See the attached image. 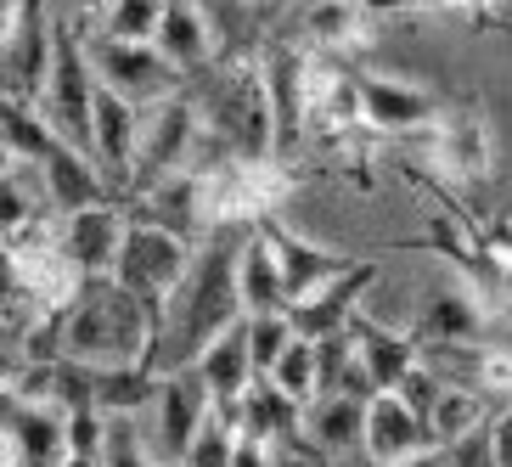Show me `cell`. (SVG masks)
Here are the masks:
<instances>
[{
	"instance_id": "1",
	"label": "cell",
	"mask_w": 512,
	"mask_h": 467,
	"mask_svg": "<svg viewBox=\"0 0 512 467\" xmlns=\"http://www.w3.org/2000/svg\"><path fill=\"white\" fill-rule=\"evenodd\" d=\"M248 237V231H242ZM242 237L237 242H214V248H197L186 282L169 293L164 316H158V344H152V377H175L192 372L203 355H209L231 327L248 321L242 310V287H237V259H242Z\"/></svg>"
},
{
	"instance_id": "2",
	"label": "cell",
	"mask_w": 512,
	"mask_h": 467,
	"mask_svg": "<svg viewBox=\"0 0 512 467\" xmlns=\"http://www.w3.org/2000/svg\"><path fill=\"white\" fill-rule=\"evenodd\" d=\"M51 338H57L51 361L85 366V372H147L158 316L113 276H91L79 282L74 304L51 316Z\"/></svg>"
},
{
	"instance_id": "3",
	"label": "cell",
	"mask_w": 512,
	"mask_h": 467,
	"mask_svg": "<svg viewBox=\"0 0 512 467\" xmlns=\"http://www.w3.org/2000/svg\"><path fill=\"white\" fill-rule=\"evenodd\" d=\"M197 124L214 147L226 152V164H265L276 158V107L265 91V74L254 62H231L209 79V91L197 102Z\"/></svg>"
},
{
	"instance_id": "4",
	"label": "cell",
	"mask_w": 512,
	"mask_h": 467,
	"mask_svg": "<svg viewBox=\"0 0 512 467\" xmlns=\"http://www.w3.org/2000/svg\"><path fill=\"white\" fill-rule=\"evenodd\" d=\"M96 91L102 79L91 68V46L74 23H57V62H51V85L40 96V113L74 152L96 164Z\"/></svg>"
},
{
	"instance_id": "5",
	"label": "cell",
	"mask_w": 512,
	"mask_h": 467,
	"mask_svg": "<svg viewBox=\"0 0 512 467\" xmlns=\"http://www.w3.org/2000/svg\"><path fill=\"white\" fill-rule=\"evenodd\" d=\"M51 6L40 0H17L6 6V46H0V68H6V102L40 107L51 85V62H57V23Z\"/></svg>"
},
{
	"instance_id": "6",
	"label": "cell",
	"mask_w": 512,
	"mask_h": 467,
	"mask_svg": "<svg viewBox=\"0 0 512 467\" xmlns=\"http://www.w3.org/2000/svg\"><path fill=\"white\" fill-rule=\"evenodd\" d=\"M192 248H186V237H175V231H158V226H130V237H124V254H119V271H113V282L130 287L141 304H147L152 316H164L169 293L186 282V271H192Z\"/></svg>"
},
{
	"instance_id": "7",
	"label": "cell",
	"mask_w": 512,
	"mask_h": 467,
	"mask_svg": "<svg viewBox=\"0 0 512 467\" xmlns=\"http://www.w3.org/2000/svg\"><path fill=\"white\" fill-rule=\"evenodd\" d=\"M152 428H147V445L158 462H186L192 445L203 439V428L214 422V394L203 383V372H175V377H158V394H152Z\"/></svg>"
},
{
	"instance_id": "8",
	"label": "cell",
	"mask_w": 512,
	"mask_h": 467,
	"mask_svg": "<svg viewBox=\"0 0 512 467\" xmlns=\"http://www.w3.org/2000/svg\"><path fill=\"white\" fill-rule=\"evenodd\" d=\"M68 411L40 406L29 394H6V467H74Z\"/></svg>"
},
{
	"instance_id": "9",
	"label": "cell",
	"mask_w": 512,
	"mask_h": 467,
	"mask_svg": "<svg viewBox=\"0 0 512 467\" xmlns=\"http://www.w3.org/2000/svg\"><path fill=\"white\" fill-rule=\"evenodd\" d=\"M203 141V124H197V102H158L141 107V147H136V181L152 186L169 181V175H192L186 158Z\"/></svg>"
},
{
	"instance_id": "10",
	"label": "cell",
	"mask_w": 512,
	"mask_h": 467,
	"mask_svg": "<svg viewBox=\"0 0 512 467\" xmlns=\"http://www.w3.org/2000/svg\"><path fill=\"white\" fill-rule=\"evenodd\" d=\"M361 451L372 467H411V462H428L439 445H434V428L400 394H377L372 406H366V445Z\"/></svg>"
},
{
	"instance_id": "11",
	"label": "cell",
	"mask_w": 512,
	"mask_h": 467,
	"mask_svg": "<svg viewBox=\"0 0 512 467\" xmlns=\"http://www.w3.org/2000/svg\"><path fill=\"white\" fill-rule=\"evenodd\" d=\"M124 237H130L124 214L113 209V203H102V209L62 214V226H57V237H51V242H57L62 259H68V265L91 282V276H113V271H119Z\"/></svg>"
},
{
	"instance_id": "12",
	"label": "cell",
	"mask_w": 512,
	"mask_h": 467,
	"mask_svg": "<svg viewBox=\"0 0 512 467\" xmlns=\"http://www.w3.org/2000/svg\"><path fill=\"white\" fill-rule=\"evenodd\" d=\"M91 46V68L113 96H124L130 107L152 102L175 85V68L158 57V46H119V40H85Z\"/></svg>"
},
{
	"instance_id": "13",
	"label": "cell",
	"mask_w": 512,
	"mask_h": 467,
	"mask_svg": "<svg viewBox=\"0 0 512 467\" xmlns=\"http://www.w3.org/2000/svg\"><path fill=\"white\" fill-rule=\"evenodd\" d=\"M355 91H361V119L372 130H389V136H406V130H422V124H439V96L411 85V79H389L372 74V68H355Z\"/></svg>"
},
{
	"instance_id": "14",
	"label": "cell",
	"mask_w": 512,
	"mask_h": 467,
	"mask_svg": "<svg viewBox=\"0 0 512 467\" xmlns=\"http://www.w3.org/2000/svg\"><path fill=\"white\" fill-rule=\"evenodd\" d=\"M377 282V265L372 259H361L349 276H338L332 287H321L316 299H304L287 310V321H293V332H299L304 344H327V338H344L349 327H355V304H361V293Z\"/></svg>"
},
{
	"instance_id": "15",
	"label": "cell",
	"mask_w": 512,
	"mask_h": 467,
	"mask_svg": "<svg viewBox=\"0 0 512 467\" xmlns=\"http://www.w3.org/2000/svg\"><path fill=\"white\" fill-rule=\"evenodd\" d=\"M265 237H271L276 248V265H282V282H287V304H304V299H316L321 287H332L338 276H349L361 259H349V254H327V248H316V242H304L299 231H287V226H259Z\"/></svg>"
},
{
	"instance_id": "16",
	"label": "cell",
	"mask_w": 512,
	"mask_h": 467,
	"mask_svg": "<svg viewBox=\"0 0 512 467\" xmlns=\"http://www.w3.org/2000/svg\"><path fill=\"white\" fill-rule=\"evenodd\" d=\"M434 158L451 169L456 181H484L490 164H496V147H490V124L473 102L445 107L434 124Z\"/></svg>"
},
{
	"instance_id": "17",
	"label": "cell",
	"mask_w": 512,
	"mask_h": 467,
	"mask_svg": "<svg viewBox=\"0 0 512 467\" xmlns=\"http://www.w3.org/2000/svg\"><path fill=\"white\" fill-rule=\"evenodd\" d=\"M349 338L361 349V372H366V383H372V394H394L411 372H417V338H406V332H389V327H377V321L355 316Z\"/></svg>"
},
{
	"instance_id": "18",
	"label": "cell",
	"mask_w": 512,
	"mask_h": 467,
	"mask_svg": "<svg viewBox=\"0 0 512 467\" xmlns=\"http://www.w3.org/2000/svg\"><path fill=\"white\" fill-rule=\"evenodd\" d=\"M237 287H242V310L248 321H265V316H287V282H282V265H276V248L265 231H248L242 237V259H237Z\"/></svg>"
},
{
	"instance_id": "19",
	"label": "cell",
	"mask_w": 512,
	"mask_h": 467,
	"mask_svg": "<svg viewBox=\"0 0 512 467\" xmlns=\"http://www.w3.org/2000/svg\"><path fill=\"white\" fill-rule=\"evenodd\" d=\"M197 372H203V383H209L214 406L237 417V406L248 400V389L259 383V372H254V344H248V321H242V327H231L226 338H220V344H214L203 361H197Z\"/></svg>"
},
{
	"instance_id": "20",
	"label": "cell",
	"mask_w": 512,
	"mask_h": 467,
	"mask_svg": "<svg viewBox=\"0 0 512 467\" xmlns=\"http://www.w3.org/2000/svg\"><path fill=\"white\" fill-rule=\"evenodd\" d=\"M214 51V29H209V12L203 6H186V0H175V6H164V29H158V57L175 68V74H192V68H203Z\"/></svg>"
},
{
	"instance_id": "21",
	"label": "cell",
	"mask_w": 512,
	"mask_h": 467,
	"mask_svg": "<svg viewBox=\"0 0 512 467\" xmlns=\"http://www.w3.org/2000/svg\"><path fill=\"white\" fill-rule=\"evenodd\" d=\"M299 422H304V406H293L271 377H259L254 389H248V400L237 406V434L248 439V445H271V439L293 434Z\"/></svg>"
},
{
	"instance_id": "22",
	"label": "cell",
	"mask_w": 512,
	"mask_h": 467,
	"mask_svg": "<svg viewBox=\"0 0 512 467\" xmlns=\"http://www.w3.org/2000/svg\"><path fill=\"white\" fill-rule=\"evenodd\" d=\"M366 406L361 394H327L316 411H310V439L321 451H349V445H366Z\"/></svg>"
},
{
	"instance_id": "23",
	"label": "cell",
	"mask_w": 512,
	"mask_h": 467,
	"mask_svg": "<svg viewBox=\"0 0 512 467\" xmlns=\"http://www.w3.org/2000/svg\"><path fill=\"white\" fill-rule=\"evenodd\" d=\"M484 394L479 389H462V383H445L434 400V411H428V428H434V445L439 451H451L456 439H467L473 428H484Z\"/></svg>"
},
{
	"instance_id": "24",
	"label": "cell",
	"mask_w": 512,
	"mask_h": 467,
	"mask_svg": "<svg viewBox=\"0 0 512 467\" xmlns=\"http://www.w3.org/2000/svg\"><path fill=\"white\" fill-rule=\"evenodd\" d=\"M422 332L439 338V344H484L479 338V310L467 304V293H434L422 304Z\"/></svg>"
},
{
	"instance_id": "25",
	"label": "cell",
	"mask_w": 512,
	"mask_h": 467,
	"mask_svg": "<svg viewBox=\"0 0 512 467\" xmlns=\"http://www.w3.org/2000/svg\"><path fill=\"white\" fill-rule=\"evenodd\" d=\"M271 383L287 394V400H293V406L316 411V406H321V349L299 338V344L282 355V366L271 372Z\"/></svg>"
},
{
	"instance_id": "26",
	"label": "cell",
	"mask_w": 512,
	"mask_h": 467,
	"mask_svg": "<svg viewBox=\"0 0 512 467\" xmlns=\"http://www.w3.org/2000/svg\"><path fill=\"white\" fill-rule=\"evenodd\" d=\"M158 29H164L158 0H119L102 12V40H119V46H158Z\"/></svg>"
},
{
	"instance_id": "27",
	"label": "cell",
	"mask_w": 512,
	"mask_h": 467,
	"mask_svg": "<svg viewBox=\"0 0 512 467\" xmlns=\"http://www.w3.org/2000/svg\"><path fill=\"white\" fill-rule=\"evenodd\" d=\"M242 462V434H237V417L231 411H214V422L203 428V439L192 445L181 467H237Z\"/></svg>"
},
{
	"instance_id": "28",
	"label": "cell",
	"mask_w": 512,
	"mask_h": 467,
	"mask_svg": "<svg viewBox=\"0 0 512 467\" xmlns=\"http://www.w3.org/2000/svg\"><path fill=\"white\" fill-rule=\"evenodd\" d=\"M304 34L316 46H349V40L366 34V12L361 6H310L304 12Z\"/></svg>"
},
{
	"instance_id": "29",
	"label": "cell",
	"mask_w": 512,
	"mask_h": 467,
	"mask_svg": "<svg viewBox=\"0 0 512 467\" xmlns=\"http://www.w3.org/2000/svg\"><path fill=\"white\" fill-rule=\"evenodd\" d=\"M248 344H254V372L271 377L276 366H282L287 349L299 344V332H293L287 316H265V321H248Z\"/></svg>"
},
{
	"instance_id": "30",
	"label": "cell",
	"mask_w": 512,
	"mask_h": 467,
	"mask_svg": "<svg viewBox=\"0 0 512 467\" xmlns=\"http://www.w3.org/2000/svg\"><path fill=\"white\" fill-rule=\"evenodd\" d=\"M96 467H152V445L136 428V417H113L107 422V445Z\"/></svg>"
},
{
	"instance_id": "31",
	"label": "cell",
	"mask_w": 512,
	"mask_h": 467,
	"mask_svg": "<svg viewBox=\"0 0 512 467\" xmlns=\"http://www.w3.org/2000/svg\"><path fill=\"white\" fill-rule=\"evenodd\" d=\"M445 467H501V451H496V417L473 428L467 439H456L451 451H445Z\"/></svg>"
},
{
	"instance_id": "32",
	"label": "cell",
	"mask_w": 512,
	"mask_h": 467,
	"mask_svg": "<svg viewBox=\"0 0 512 467\" xmlns=\"http://www.w3.org/2000/svg\"><path fill=\"white\" fill-rule=\"evenodd\" d=\"M496 451H501V467H512V406L496 417Z\"/></svg>"
},
{
	"instance_id": "33",
	"label": "cell",
	"mask_w": 512,
	"mask_h": 467,
	"mask_svg": "<svg viewBox=\"0 0 512 467\" xmlns=\"http://www.w3.org/2000/svg\"><path fill=\"white\" fill-rule=\"evenodd\" d=\"M411 467H439V462H434V456H428V462H411Z\"/></svg>"
}]
</instances>
